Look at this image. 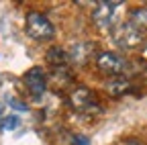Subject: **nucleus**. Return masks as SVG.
Segmentation results:
<instances>
[{"instance_id":"nucleus-1","label":"nucleus","mask_w":147,"mask_h":145,"mask_svg":"<svg viewBox=\"0 0 147 145\" xmlns=\"http://www.w3.org/2000/svg\"><path fill=\"white\" fill-rule=\"evenodd\" d=\"M25 31H27L29 37L35 39V41H49L53 35H55L53 23L47 19L43 12H37V10H31V12L27 14Z\"/></svg>"},{"instance_id":"nucleus-11","label":"nucleus","mask_w":147,"mask_h":145,"mask_svg":"<svg viewBox=\"0 0 147 145\" xmlns=\"http://www.w3.org/2000/svg\"><path fill=\"white\" fill-rule=\"evenodd\" d=\"M18 125H21V119H18L16 115H10V117L0 121V129H2V131H12V129H16Z\"/></svg>"},{"instance_id":"nucleus-7","label":"nucleus","mask_w":147,"mask_h":145,"mask_svg":"<svg viewBox=\"0 0 147 145\" xmlns=\"http://www.w3.org/2000/svg\"><path fill=\"white\" fill-rule=\"evenodd\" d=\"M92 51H94V43H76L67 51V57L76 63H86L88 57L92 55Z\"/></svg>"},{"instance_id":"nucleus-14","label":"nucleus","mask_w":147,"mask_h":145,"mask_svg":"<svg viewBox=\"0 0 147 145\" xmlns=\"http://www.w3.org/2000/svg\"><path fill=\"white\" fill-rule=\"evenodd\" d=\"M2 111H4V104H2V102H0V115H2Z\"/></svg>"},{"instance_id":"nucleus-10","label":"nucleus","mask_w":147,"mask_h":145,"mask_svg":"<svg viewBox=\"0 0 147 145\" xmlns=\"http://www.w3.org/2000/svg\"><path fill=\"white\" fill-rule=\"evenodd\" d=\"M131 23L133 27H137L139 31L141 29H147V6H143V8H133L131 10Z\"/></svg>"},{"instance_id":"nucleus-3","label":"nucleus","mask_w":147,"mask_h":145,"mask_svg":"<svg viewBox=\"0 0 147 145\" xmlns=\"http://www.w3.org/2000/svg\"><path fill=\"white\" fill-rule=\"evenodd\" d=\"M96 67L110 78H119L127 69V59L115 51H100L96 55Z\"/></svg>"},{"instance_id":"nucleus-13","label":"nucleus","mask_w":147,"mask_h":145,"mask_svg":"<svg viewBox=\"0 0 147 145\" xmlns=\"http://www.w3.org/2000/svg\"><path fill=\"white\" fill-rule=\"evenodd\" d=\"M10 104H12V106H14V108H18V111H27V106H25V104H18V102H16V100H12V102H10Z\"/></svg>"},{"instance_id":"nucleus-2","label":"nucleus","mask_w":147,"mask_h":145,"mask_svg":"<svg viewBox=\"0 0 147 145\" xmlns=\"http://www.w3.org/2000/svg\"><path fill=\"white\" fill-rule=\"evenodd\" d=\"M69 106L74 111H78L82 115H92V113H98V100L96 94L92 92L88 86H78L69 92Z\"/></svg>"},{"instance_id":"nucleus-5","label":"nucleus","mask_w":147,"mask_h":145,"mask_svg":"<svg viewBox=\"0 0 147 145\" xmlns=\"http://www.w3.org/2000/svg\"><path fill=\"white\" fill-rule=\"evenodd\" d=\"M123 2H115V0H104V2H96V8L92 10V21L98 29H108L115 23V14Z\"/></svg>"},{"instance_id":"nucleus-9","label":"nucleus","mask_w":147,"mask_h":145,"mask_svg":"<svg viewBox=\"0 0 147 145\" xmlns=\"http://www.w3.org/2000/svg\"><path fill=\"white\" fill-rule=\"evenodd\" d=\"M67 51H63L61 47H53V49H49L47 51V61L55 67V69H61V67H65V63H67Z\"/></svg>"},{"instance_id":"nucleus-6","label":"nucleus","mask_w":147,"mask_h":145,"mask_svg":"<svg viewBox=\"0 0 147 145\" xmlns=\"http://www.w3.org/2000/svg\"><path fill=\"white\" fill-rule=\"evenodd\" d=\"M23 82L33 96H41L47 92V74L43 67H31L25 71Z\"/></svg>"},{"instance_id":"nucleus-12","label":"nucleus","mask_w":147,"mask_h":145,"mask_svg":"<svg viewBox=\"0 0 147 145\" xmlns=\"http://www.w3.org/2000/svg\"><path fill=\"white\" fill-rule=\"evenodd\" d=\"M71 145H90V139L86 135H74L71 137Z\"/></svg>"},{"instance_id":"nucleus-4","label":"nucleus","mask_w":147,"mask_h":145,"mask_svg":"<svg viewBox=\"0 0 147 145\" xmlns=\"http://www.w3.org/2000/svg\"><path fill=\"white\" fill-rule=\"evenodd\" d=\"M113 41L121 47V49H137L143 43V31H139L137 27H133L131 23H123L115 29L113 33Z\"/></svg>"},{"instance_id":"nucleus-8","label":"nucleus","mask_w":147,"mask_h":145,"mask_svg":"<svg viewBox=\"0 0 147 145\" xmlns=\"http://www.w3.org/2000/svg\"><path fill=\"white\" fill-rule=\"evenodd\" d=\"M104 88H106V92L110 96H123V94H127L129 90H131V82L125 80L123 76H119V78H110L104 84Z\"/></svg>"}]
</instances>
